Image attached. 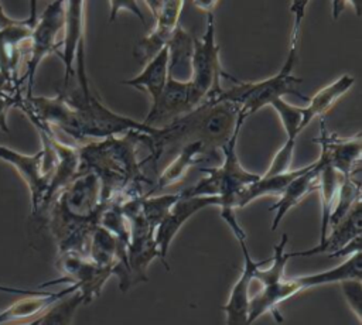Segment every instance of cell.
<instances>
[{"instance_id":"obj_39","label":"cell","mask_w":362,"mask_h":325,"mask_svg":"<svg viewBox=\"0 0 362 325\" xmlns=\"http://www.w3.org/2000/svg\"><path fill=\"white\" fill-rule=\"evenodd\" d=\"M345 3L346 1H332V7H334V18H337L338 17V14L342 11V8H344V6H345Z\"/></svg>"},{"instance_id":"obj_16","label":"cell","mask_w":362,"mask_h":325,"mask_svg":"<svg viewBox=\"0 0 362 325\" xmlns=\"http://www.w3.org/2000/svg\"><path fill=\"white\" fill-rule=\"evenodd\" d=\"M47 134H48L49 144L55 154V164H54L49 185H48L45 196H44V202H42L40 215L44 213L48 209L49 203L54 201V198L76 178L78 167H79L78 147L69 146V144L61 141L55 136V133L52 131V129L49 126H48Z\"/></svg>"},{"instance_id":"obj_36","label":"cell","mask_w":362,"mask_h":325,"mask_svg":"<svg viewBox=\"0 0 362 325\" xmlns=\"http://www.w3.org/2000/svg\"><path fill=\"white\" fill-rule=\"evenodd\" d=\"M218 3H219V1H214V0H195V1H192V4H194L197 8H199L201 11H204L205 14L214 13V10H215V7H216Z\"/></svg>"},{"instance_id":"obj_9","label":"cell","mask_w":362,"mask_h":325,"mask_svg":"<svg viewBox=\"0 0 362 325\" xmlns=\"http://www.w3.org/2000/svg\"><path fill=\"white\" fill-rule=\"evenodd\" d=\"M57 268L61 271V277L47 281L40 285V290L48 285L69 283L82 297V304L92 302L99 297L106 281L113 276L110 268L95 264L86 256L78 253H61L57 259Z\"/></svg>"},{"instance_id":"obj_31","label":"cell","mask_w":362,"mask_h":325,"mask_svg":"<svg viewBox=\"0 0 362 325\" xmlns=\"http://www.w3.org/2000/svg\"><path fill=\"white\" fill-rule=\"evenodd\" d=\"M342 294L351 308V311L355 314L356 319L362 321V283L361 278H351L344 280L339 283Z\"/></svg>"},{"instance_id":"obj_13","label":"cell","mask_w":362,"mask_h":325,"mask_svg":"<svg viewBox=\"0 0 362 325\" xmlns=\"http://www.w3.org/2000/svg\"><path fill=\"white\" fill-rule=\"evenodd\" d=\"M221 201L218 196H181L171 206L168 213L163 218L154 232V242L160 253V261L167 270V254L173 239L177 236L181 226L197 212L208 206H219Z\"/></svg>"},{"instance_id":"obj_2","label":"cell","mask_w":362,"mask_h":325,"mask_svg":"<svg viewBox=\"0 0 362 325\" xmlns=\"http://www.w3.org/2000/svg\"><path fill=\"white\" fill-rule=\"evenodd\" d=\"M245 122L236 105L226 100L205 102L170 124L156 129L154 134L143 136V143L150 148L146 165L151 164L156 170L161 157L177 153L180 147L192 141H201L219 151Z\"/></svg>"},{"instance_id":"obj_22","label":"cell","mask_w":362,"mask_h":325,"mask_svg":"<svg viewBox=\"0 0 362 325\" xmlns=\"http://www.w3.org/2000/svg\"><path fill=\"white\" fill-rule=\"evenodd\" d=\"M354 83L355 78L349 73H344L329 85L315 92L314 96L307 100V106L303 107V120L300 127L301 131L315 117H324V114L354 86Z\"/></svg>"},{"instance_id":"obj_26","label":"cell","mask_w":362,"mask_h":325,"mask_svg":"<svg viewBox=\"0 0 362 325\" xmlns=\"http://www.w3.org/2000/svg\"><path fill=\"white\" fill-rule=\"evenodd\" d=\"M305 170V167L297 168V170H290L284 174H279V175H272V177H264V175H259V178L252 182L250 185H247L236 198V203L235 208L240 209L245 208L247 203L256 201L260 196L264 195H277L280 196V194L287 188V185L296 178L298 177L303 171Z\"/></svg>"},{"instance_id":"obj_11","label":"cell","mask_w":362,"mask_h":325,"mask_svg":"<svg viewBox=\"0 0 362 325\" xmlns=\"http://www.w3.org/2000/svg\"><path fill=\"white\" fill-rule=\"evenodd\" d=\"M321 147L320 155L342 177H351L361 172L362 155V134L356 133L352 137H338L328 131L324 117L320 122V136L314 140Z\"/></svg>"},{"instance_id":"obj_5","label":"cell","mask_w":362,"mask_h":325,"mask_svg":"<svg viewBox=\"0 0 362 325\" xmlns=\"http://www.w3.org/2000/svg\"><path fill=\"white\" fill-rule=\"evenodd\" d=\"M240 129H238L230 140L219 150L222 153V162L218 167L212 168H201L206 172L204 178H201L194 185L182 189L180 192L181 196H218L221 203V218L230 228L236 240L246 242V233L242 226L238 223L235 215V203L239 194L252 182H255L259 175L249 172L243 168L239 161L236 153V144Z\"/></svg>"},{"instance_id":"obj_23","label":"cell","mask_w":362,"mask_h":325,"mask_svg":"<svg viewBox=\"0 0 362 325\" xmlns=\"http://www.w3.org/2000/svg\"><path fill=\"white\" fill-rule=\"evenodd\" d=\"M168 75L177 81L191 79V61L194 54V35L178 25L167 44Z\"/></svg>"},{"instance_id":"obj_18","label":"cell","mask_w":362,"mask_h":325,"mask_svg":"<svg viewBox=\"0 0 362 325\" xmlns=\"http://www.w3.org/2000/svg\"><path fill=\"white\" fill-rule=\"evenodd\" d=\"M239 244L243 253V268L238 281L233 284L230 290L226 304L221 307L226 314V325H249L247 315H249V302H250V295H249L250 278L257 267L264 266L270 260V259H266L262 261H255L249 253L246 242H240Z\"/></svg>"},{"instance_id":"obj_33","label":"cell","mask_w":362,"mask_h":325,"mask_svg":"<svg viewBox=\"0 0 362 325\" xmlns=\"http://www.w3.org/2000/svg\"><path fill=\"white\" fill-rule=\"evenodd\" d=\"M21 98V93L17 92L11 96H0V130L3 133H8V124H7V113L13 106H17L18 100Z\"/></svg>"},{"instance_id":"obj_40","label":"cell","mask_w":362,"mask_h":325,"mask_svg":"<svg viewBox=\"0 0 362 325\" xmlns=\"http://www.w3.org/2000/svg\"><path fill=\"white\" fill-rule=\"evenodd\" d=\"M40 317H41V315H40ZM40 317H37V318L31 319L30 322H24L23 325H38V324H40Z\"/></svg>"},{"instance_id":"obj_3","label":"cell","mask_w":362,"mask_h":325,"mask_svg":"<svg viewBox=\"0 0 362 325\" xmlns=\"http://www.w3.org/2000/svg\"><path fill=\"white\" fill-rule=\"evenodd\" d=\"M107 205L102 201L98 177L92 172L78 174L45 211L48 229L57 243L58 254L78 253L86 256L89 237Z\"/></svg>"},{"instance_id":"obj_17","label":"cell","mask_w":362,"mask_h":325,"mask_svg":"<svg viewBox=\"0 0 362 325\" xmlns=\"http://www.w3.org/2000/svg\"><path fill=\"white\" fill-rule=\"evenodd\" d=\"M358 237H362V201L358 202L338 223L331 226L325 239L317 246L308 250L290 253L291 257H305L321 253H328L329 257H335Z\"/></svg>"},{"instance_id":"obj_4","label":"cell","mask_w":362,"mask_h":325,"mask_svg":"<svg viewBox=\"0 0 362 325\" xmlns=\"http://www.w3.org/2000/svg\"><path fill=\"white\" fill-rule=\"evenodd\" d=\"M308 1H293L291 13H293V30L290 37L288 52L286 57V62L280 68V71L263 81L259 82H239L230 88L223 89L219 95L218 100H226L239 107V114L245 119L250 117L259 109L266 105H270L276 99H283L286 95H296L303 100H308V98L303 96L297 86L303 82L301 78L293 73L296 59H297V47L300 41V30L301 23L305 14V7Z\"/></svg>"},{"instance_id":"obj_35","label":"cell","mask_w":362,"mask_h":325,"mask_svg":"<svg viewBox=\"0 0 362 325\" xmlns=\"http://www.w3.org/2000/svg\"><path fill=\"white\" fill-rule=\"evenodd\" d=\"M20 90L13 85V82L4 73L0 72V96H11Z\"/></svg>"},{"instance_id":"obj_30","label":"cell","mask_w":362,"mask_h":325,"mask_svg":"<svg viewBox=\"0 0 362 325\" xmlns=\"http://www.w3.org/2000/svg\"><path fill=\"white\" fill-rule=\"evenodd\" d=\"M294 148H296V140L286 137V141L279 148V151L274 154L269 168L262 175L272 177V175H279V174H284V172L290 171L293 157H294Z\"/></svg>"},{"instance_id":"obj_21","label":"cell","mask_w":362,"mask_h":325,"mask_svg":"<svg viewBox=\"0 0 362 325\" xmlns=\"http://www.w3.org/2000/svg\"><path fill=\"white\" fill-rule=\"evenodd\" d=\"M76 291L74 285H69L61 291L51 292L42 291L37 295H25L24 298L13 302L6 309L0 311V325L7 322H25L44 314L52 304L64 298L65 295Z\"/></svg>"},{"instance_id":"obj_38","label":"cell","mask_w":362,"mask_h":325,"mask_svg":"<svg viewBox=\"0 0 362 325\" xmlns=\"http://www.w3.org/2000/svg\"><path fill=\"white\" fill-rule=\"evenodd\" d=\"M146 3H147V7L150 8V11H151L153 17L156 18V17L160 14L161 8H163V0H161V1H157V0H148V1H146Z\"/></svg>"},{"instance_id":"obj_7","label":"cell","mask_w":362,"mask_h":325,"mask_svg":"<svg viewBox=\"0 0 362 325\" xmlns=\"http://www.w3.org/2000/svg\"><path fill=\"white\" fill-rule=\"evenodd\" d=\"M65 21V10L64 1H51L47 4L44 11L37 17L34 24L30 42H28V52L25 58V72L20 78V82L27 81L28 89L27 96H31L34 79L37 69L42 59L49 54L59 52L61 42H58V35L64 30Z\"/></svg>"},{"instance_id":"obj_37","label":"cell","mask_w":362,"mask_h":325,"mask_svg":"<svg viewBox=\"0 0 362 325\" xmlns=\"http://www.w3.org/2000/svg\"><path fill=\"white\" fill-rule=\"evenodd\" d=\"M17 21H18L17 18H11L10 16L6 14V11H4V8H3V4H1V1H0V31L8 28V27H11V25H14Z\"/></svg>"},{"instance_id":"obj_12","label":"cell","mask_w":362,"mask_h":325,"mask_svg":"<svg viewBox=\"0 0 362 325\" xmlns=\"http://www.w3.org/2000/svg\"><path fill=\"white\" fill-rule=\"evenodd\" d=\"M0 160L10 164L24 179L31 196V215H40L49 185V175L44 171V150L27 155L0 144Z\"/></svg>"},{"instance_id":"obj_29","label":"cell","mask_w":362,"mask_h":325,"mask_svg":"<svg viewBox=\"0 0 362 325\" xmlns=\"http://www.w3.org/2000/svg\"><path fill=\"white\" fill-rule=\"evenodd\" d=\"M270 106L277 112L281 124L286 130L287 138L297 140L301 133V120H303V107L287 103L284 99H276L270 103Z\"/></svg>"},{"instance_id":"obj_15","label":"cell","mask_w":362,"mask_h":325,"mask_svg":"<svg viewBox=\"0 0 362 325\" xmlns=\"http://www.w3.org/2000/svg\"><path fill=\"white\" fill-rule=\"evenodd\" d=\"M185 1L171 0L163 1L160 14L154 18L156 24L151 31L139 40L133 48V57L143 64H147L161 49H164L178 27V18Z\"/></svg>"},{"instance_id":"obj_10","label":"cell","mask_w":362,"mask_h":325,"mask_svg":"<svg viewBox=\"0 0 362 325\" xmlns=\"http://www.w3.org/2000/svg\"><path fill=\"white\" fill-rule=\"evenodd\" d=\"M31 10L27 18L18 20L14 25L0 31V72L4 73L13 85L20 88L18 69L24 58H27L28 42L37 21V1H30Z\"/></svg>"},{"instance_id":"obj_14","label":"cell","mask_w":362,"mask_h":325,"mask_svg":"<svg viewBox=\"0 0 362 325\" xmlns=\"http://www.w3.org/2000/svg\"><path fill=\"white\" fill-rule=\"evenodd\" d=\"M191 110H194V107L189 100L188 82H181L168 76L161 95L154 103H151L143 123L151 129H161L185 116Z\"/></svg>"},{"instance_id":"obj_27","label":"cell","mask_w":362,"mask_h":325,"mask_svg":"<svg viewBox=\"0 0 362 325\" xmlns=\"http://www.w3.org/2000/svg\"><path fill=\"white\" fill-rule=\"evenodd\" d=\"M361 172L354 174L351 177H342L335 203L329 216L328 230L331 226L338 223L358 202H361Z\"/></svg>"},{"instance_id":"obj_34","label":"cell","mask_w":362,"mask_h":325,"mask_svg":"<svg viewBox=\"0 0 362 325\" xmlns=\"http://www.w3.org/2000/svg\"><path fill=\"white\" fill-rule=\"evenodd\" d=\"M0 292H8V294H18V295H37L41 294L42 290L40 288H17V287H10V285H3L0 284Z\"/></svg>"},{"instance_id":"obj_28","label":"cell","mask_w":362,"mask_h":325,"mask_svg":"<svg viewBox=\"0 0 362 325\" xmlns=\"http://www.w3.org/2000/svg\"><path fill=\"white\" fill-rule=\"evenodd\" d=\"M82 305L79 291H74L52 304L40 317L38 325H71L76 309Z\"/></svg>"},{"instance_id":"obj_32","label":"cell","mask_w":362,"mask_h":325,"mask_svg":"<svg viewBox=\"0 0 362 325\" xmlns=\"http://www.w3.org/2000/svg\"><path fill=\"white\" fill-rule=\"evenodd\" d=\"M107 3H109V7H110L109 23L115 21L116 17H117V13L122 11V10H124V11L132 13L133 16H136V17L146 25L144 14H143V11L140 10L137 1H134V0H110V1H107Z\"/></svg>"},{"instance_id":"obj_6","label":"cell","mask_w":362,"mask_h":325,"mask_svg":"<svg viewBox=\"0 0 362 325\" xmlns=\"http://www.w3.org/2000/svg\"><path fill=\"white\" fill-rule=\"evenodd\" d=\"M221 48L215 41V16L206 14V28L201 37H194V54L191 61V79L189 100L192 107H198L205 102L218 100L223 88L221 86V78L232 79L221 64Z\"/></svg>"},{"instance_id":"obj_24","label":"cell","mask_w":362,"mask_h":325,"mask_svg":"<svg viewBox=\"0 0 362 325\" xmlns=\"http://www.w3.org/2000/svg\"><path fill=\"white\" fill-rule=\"evenodd\" d=\"M168 54L165 47L147 64H144L143 71L137 76L122 81V83L136 89L147 90V93L151 98V103H154L161 95L168 81Z\"/></svg>"},{"instance_id":"obj_1","label":"cell","mask_w":362,"mask_h":325,"mask_svg":"<svg viewBox=\"0 0 362 325\" xmlns=\"http://www.w3.org/2000/svg\"><path fill=\"white\" fill-rule=\"evenodd\" d=\"M143 136L130 131L78 147V174L92 172L98 177L105 203H123L146 195V185L151 189L153 182L144 174L146 162L137 158V144L143 143Z\"/></svg>"},{"instance_id":"obj_25","label":"cell","mask_w":362,"mask_h":325,"mask_svg":"<svg viewBox=\"0 0 362 325\" xmlns=\"http://www.w3.org/2000/svg\"><path fill=\"white\" fill-rule=\"evenodd\" d=\"M318 160L321 162V168L317 179V191L320 192V201H321V232H320V240H318L320 243L325 239L328 233L329 216L335 203V198H337V192H338L342 175L337 172L322 155H320Z\"/></svg>"},{"instance_id":"obj_8","label":"cell","mask_w":362,"mask_h":325,"mask_svg":"<svg viewBox=\"0 0 362 325\" xmlns=\"http://www.w3.org/2000/svg\"><path fill=\"white\" fill-rule=\"evenodd\" d=\"M65 21L64 37L61 40V51L58 57L64 64V89L66 92L72 79H76V85L89 83L85 71V51H83V34H85V1L71 0L64 1Z\"/></svg>"},{"instance_id":"obj_19","label":"cell","mask_w":362,"mask_h":325,"mask_svg":"<svg viewBox=\"0 0 362 325\" xmlns=\"http://www.w3.org/2000/svg\"><path fill=\"white\" fill-rule=\"evenodd\" d=\"M214 154L215 151L201 141L184 144L177 150L174 160L163 170V172L157 178V182L153 184L151 189L146 195H153L154 192L163 191L164 188L178 182L184 178V175L188 172L191 167H194L198 162H202L204 158L214 157Z\"/></svg>"},{"instance_id":"obj_20","label":"cell","mask_w":362,"mask_h":325,"mask_svg":"<svg viewBox=\"0 0 362 325\" xmlns=\"http://www.w3.org/2000/svg\"><path fill=\"white\" fill-rule=\"evenodd\" d=\"M321 168L320 160L305 165V170L296 177L287 188L280 194L276 203L269 209L270 212H274V218L272 220V230H276L283 220V218L293 209L296 205H298L311 191L317 189V179L318 172Z\"/></svg>"}]
</instances>
